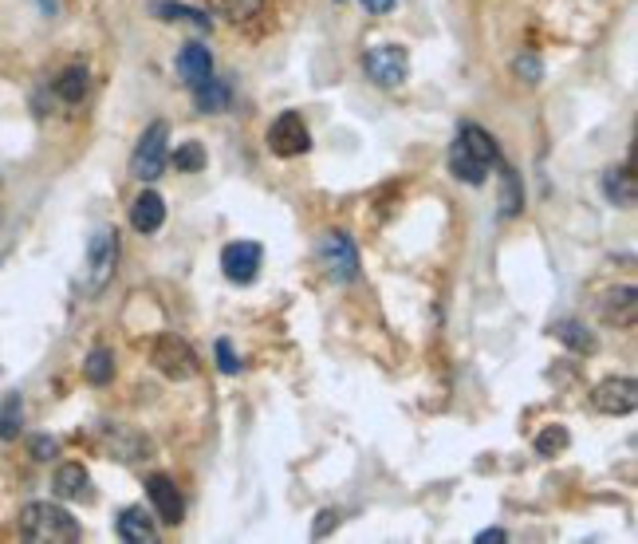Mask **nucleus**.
<instances>
[{"instance_id":"10","label":"nucleus","mask_w":638,"mask_h":544,"mask_svg":"<svg viewBox=\"0 0 638 544\" xmlns=\"http://www.w3.org/2000/svg\"><path fill=\"white\" fill-rule=\"evenodd\" d=\"M146 493H150V501H154V509H158V517H162L166 525H178V521L186 517L182 493H178V485H174V481H170L166 474H150V477H146Z\"/></svg>"},{"instance_id":"21","label":"nucleus","mask_w":638,"mask_h":544,"mask_svg":"<svg viewBox=\"0 0 638 544\" xmlns=\"http://www.w3.org/2000/svg\"><path fill=\"white\" fill-rule=\"evenodd\" d=\"M150 12L158 16V20H186L193 28H209V16L205 12H197L190 4H170V0H154L150 4Z\"/></svg>"},{"instance_id":"16","label":"nucleus","mask_w":638,"mask_h":544,"mask_svg":"<svg viewBox=\"0 0 638 544\" xmlns=\"http://www.w3.org/2000/svg\"><path fill=\"white\" fill-rule=\"evenodd\" d=\"M603 324H611V328L635 324V288H631V284H627V288H615V292L603 300Z\"/></svg>"},{"instance_id":"11","label":"nucleus","mask_w":638,"mask_h":544,"mask_svg":"<svg viewBox=\"0 0 638 544\" xmlns=\"http://www.w3.org/2000/svg\"><path fill=\"white\" fill-rule=\"evenodd\" d=\"M115 529H119V537L127 544H154L158 541V525H154V517L142 509V505H130L119 513V521H115Z\"/></svg>"},{"instance_id":"26","label":"nucleus","mask_w":638,"mask_h":544,"mask_svg":"<svg viewBox=\"0 0 638 544\" xmlns=\"http://www.w3.org/2000/svg\"><path fill=\"white\" fill-rule=\"evenodd\" d=\"M552 332H556L560 340L568 343L572 351H579V355H591V351H595V336H591V332H587L583 324H575V320H564V324H556Z\"/></svg>"},{"instance_id":"3","label":"nucleus","mask_w":638,"mask_h":544,"mask_svg":"<svg viewBox=\"0 0 638 544\" xmlns=\"http://www.w3.org/2000/svg\"><path fill=\"white\" fill-rule=\"evenodd\" d=\"M166 142H170V127L166 123H150V131L138 138L134 158H130V174L138 182H154L166 170V162H170V146Z\"/></svg>"},{"instance_id":"31","label":"nucleus","mask_w":638,"mask_h":544,"mask_svg":"<svg viewBox=\"0 0 638 544\" xmlns=\"http://www.w3.org/2000/svg\"><path fill=\"white\" fill-rule=\"evenodd\" d=\"M217 363L225 375H241V359L233 355V343L229 340H217Z\"/></svg>"},{"instance_id":"35","label":"nucleus","mask_w":638,"mask_h":544,"mask_svg":"<svg viewBox=\"0 0 638 544\" xmlns=\"http://www.w3.org/2000/svg\"><path fill=\"white\" fill-rule=\"evenodd\" d=\"M331 521H335V513H323V517H319V521H316V537H327V525H331Z\"/></svg>"},{"instance_id":"13","label":"nucleus","mask_w":638,"mask_h":544,"mask_svg":"<svg viewBox=\"0 0 638 544\" xmlns=\"http://www.w3.org/2000/svg\"><path fill=\"white\" fill-rule=\"evenodd\" d=\"M107 454H115L119 462H138L150 454V438L142 430H127V426H115L111 438H107Z\"/></svg>"},{"instance_id":"36","label":"nucleus","mask_w":638,"mask_h":544,"mask_svg":"<svg viewBox=\"0 0 638 544\" xmlns=\"http://www.w3.org/2000/svg\"><path fill=\"white\" fill-rule=\"evenodd\" d=\"M44 8H48V12H56V0H44Z\"/></svg>"},{"instance_id":"23","label":"nucleus","mask_w":638,"mask_h":544,"mask_svg":"<svg viewBox=\"0 0 638 544\" xmlns=\"http://www.w3.org/2000/svg\"><path fill=\"white\" fill-rule=\"evenodd\" d=\"M20 426H24V399H20V395H8V399L0 403V438H4V442L20 438Z\"/></svg>"},{"instance_id":"30","label":"nucleus","mask_w":638,"mask_h":544,"mask_svg":"<svg viewBox=\"0 0 638 544\" xmlns=\"http://www.w3.org/2000/svg\"><path fill=\"white\" fill-rule=\"evenodd\" d=\"M28 450H32V458H40V462H48V458H56V454H60V442H56L52 434H32V442H28Z\"/></svg>"},{"instance_id":"22","label":"nucleus","mask_w":638,"mask_h":544,"mask_svg":"<svg viewBox=\"0 0 638 544\" xmlns=\"http://www.w3.org/2000/svg\"><path fill=\"white\" fill-rule=\"evenodd\" d=\"M83 375H87V383H91V387L111 383V375H115V359H111V351H107V347H95V351L87 355V363H83Z\"/></svg>"},{"instance_id":"27","label":"nucleus","mask_w":638,"mask_h":544,"mask_svg":"<svg viewBox=\"0 0 638 544\" xmlns=\"http://www.w3.org/2000/svg\"><path fill=\"white\" fill-rule=\"evenodd\" d=\"M170 162H174V170H182V174H197V170H205V146H201V142H182V146L170 154Z\"/></svg>"},{"instance_id":"2","label":"nucleus","mask_w":638,"mask_h":544,"mask_svg":"<svg viewBox=\"0 0 638 544\" xmlns=\"http://www.w3.org/2000/svg\"><path fill=\"white\" fill-rule=\"evenodd\" d=\"M119 265V233L115 229H95L91 233V245H87V257H83V292L95 296L107 288V280L115 276Z\"/></svg>"},{"instance_id":"17","label":"nucleus","mask_w":638,"mask_h":544,"mask_svg":"<svg viewBox=\"0 0 638 544\" xmlns=\"http://www.w3.org/2000/svg\"><path fill=\"white\" fill-rule=\"evenodd\" d=\"M197 95H193V103H197V111H225L229 103H233V91H229V83H221V79H205V83H197L193 87Z\"/></svg>"},{"instance_id":"8","label":"nucleus","mask_w":638,"mask_h":544,"mask_svg":"<svg viewBox=\"0 0 638 544\" xmlns=\"http://www.w3.org/2000/svg\"><path fill=\"white\" fill-rule=\"evenodd\" d=\"M595 407L603 414H635L638 407V383L631 375H615V379H603L595 387Z\"/></svg>"},{"instance_id":"7","label":"nucleus","mask_w":638,"mask_h":544,"mask_svg":"<svg viewBox=\"0 0 638 544\" xmlns=\"http://www.w3.org/2000/svg\"><path fill=\"white\" fill-rule=\"evenodd\" d=\"M363 71H367L379 87H398V83H406V75H410V56H406V48H398V44H379V48H371V52L363 56Z\"/></svg>"},{"instance_id":"32","label":"nucleus","mask_w":638,"mask_h":544,"mask_svg":"<svg viewBox=\"0 0 638 544\" xmlns=\"http://www.w3.org/2000/svg\"><path fill=\"white\" fill-rule=\"evenodd\" d=\"M516 71H520V75H528L532 83L540 79V64H536V56H520V60H516Z\"/></svg>"},{"instance_id":"4","label":"nucleus","mask_w":638,"mask_h":544,"mask_svg":"<svg viewBox=\"0 0 638 544\" xmlns=\"http://www.w3.org/2000/svg\"><path fill=\"white\" fill-rule=\"evenodd\" d=\"M319 261H323V269H327V276L335 284H351L359 276V249L339 229H331V233L319 237Z\"/></svg>"},{"instance_id":"19","label":"nucleus","mask_w":638,"mask_h":544,"mask_svg":"<svg viewBox=\"0 0 638 544\" xmlns=\"http://www.w3.org/2000/svg\"><path fill=\"white\" fill-rule=\"evenodd\" d=\"M603 186H607V198H611L615 205H635V170H631V166H615V170H607Z\"/></svg>"},{"instance_id":"20","label":"nucleus","mask_w":638,"mask_h":544,"mask_svg":"<svg viewBox=\"0 0 638 544\" xmlns=\"http://www.w3.org/2000/svg\"><path fill=\"white\" fill-rule=\"evenodd\" d=\"M449 170H453V178H461L465 186H485V178H489V166L477 162V158H469V154L457 150V146H453V154H449Z\"/></svg>"},{"instance_id":"25","label":"nucleus","mask_w":638,"mask_h":544,"mask_svg":"<svg viewBox=\"0 0 638 544\" xmlns=\"http://www.w3.org/2000/svg\"><path fill=\"white\" fill-rule=\"evenodd\" d=\"M209 8L217 16H225V20H233V24H245L264 8V0H209Z\"/></svg>"},{"instance_id":"29","label":"nucleus","mask_w":638,"mask_h":544,"mask_svg":"<svg viewBox=\"0 0 638 544\" xmlns=\"http://www.w3.org/2000/svg\"><path fill=\"white\" fill-rule=\"evenodd\" d=\"M501 213H505V217H516V213H520V182H516L512 170L501 174Z\"/></svg>"},{"instance_id":"9","label":"nucleus","mask_w":638,"mask_h":544,"mask_svg":"<svg viewBox=\"0 0 638 544\" xmlns=\"http://www.w3.org/2000/svg\"><path fill=\"white\" fill-rule=\"evenodd\" d=\"M260 245L256 241H233V245H225V253H221V272L229 276V280H237V284H249L256 280V272H260Z\"/></svg>"},{"instance_id":"28","label":"nucleus","mask_w":638,"mask_h":544,"mask_svg":"<svg viewBox=\"0 0 638 544\" xmlns=\"http://www.w3.org/2000/svg\"><path fill=\"white\" fill-rule=\"evenodd\" d=\"M56 95L64 99V103H79L83 95H87V71L83 68H67L60 79H56Z\"/></svg>"},{"instance_id":"15","label":"nucleus","mask_w":638,"mask_h":544,"mask_svg":"<svg viewBox=\"0 0 638 544\" xmlns=\"http://www.w3.org/2000/svg\"><path fill=\"white\" fill-rule=\"evenodd\" d=\"M457 150H465L469 158H477V162H485V166H493V162L501 158L493 135H485V131H481V127H473V123H465V127H461V135H457Z\"/></svg>"},{"instance_id":"5","label":"nucleus","mask_w":638,"mask_h":544,"mask_svg":"<svg viewBox=\"0 0 638 544\" xmlns=\"http://www.w3.org/2000/svg\"><path fill=\"white\" fill-rule=\"evenodd\" d=\"M268 150H272L276 158H300V154L312 150V131H308V123H304L300 111H284V115L272 119V127H268Z\"/></svg>"},{"instance_id":"12","label":"nucleus","mask_w":638,"mask_h":544,"mask_svg":"<svg viewBox=\"0 0 638 544\" xmlns=\"http://www.w3.org/2000/svg\"><path fill=\"white\" fill-rule=\"evenodd\" d=\"M162 221H166V202H162L154 190H142L138 202L130 205V225H134L138 233H158Z\"/></svg>"},{"instance_id":"1","label":"nucleus","mask_w":638,"mask_h":544,"mask_svg":"<svg viewBox=\"0 0 638 544\" xmlns=\"http://www.w3.org/2000/svg\"><path fill=\"white\" fill-rule=\"evenodd\" d=\"M20 537L32 544H75L83 533L67 509L52 505V501H32L20 513Z\"/></svg>"},{"instance_id":"24","label":"nucleus","mask_w":638,"mask_h":544,"mask_svg":"<svg viewBox=\"0 0 638 544\" xmlns=\"http://www.w3.org/2000/svg\"><path fill=\"white\" fill-rule=\"evenodd\" d=\"M568 446H572L568 426H544L540 438H536V454H540V458H560Z\"/></svg>"},{"instance_id":"6","label":"nucleus","mask_w":638,"mask_h":544,"mask_svg":"<svg viewBox=\"0 0 638 544\" xmlns=\"http://www.w3.org/2000/svg\"><path fill=\"white\" fill-rule=\"evenodd\" d=\"M150 359L166 379H193L197 375V355L182 336H158Z\"/></svg>"},{"instance_id":"34","label":"nucleus","mask_w":638,"mask_h":544,"mask_svg":"<svg viewBox=\"0 0 638 544\" xmlns=\"http://www.w3.org/2000/svg\"><path fill=\"white\" fill-rule=\"evenodd\" d=\"M473 541H477V544H489V541L501 544V541H505V529H485V533H477Z\"/></svg>"},{"instance_id":"33","label":"nucleus","mask_w":638,"mask_h":544,"mask_svg":"<svg viewBox=\"0 0 638 544\" xmlns=\"http://www.w3.org/2000/svg\"><path fill=\"white\" fill-rule=\"evenodd\" d=\"M363 4H367V12H375V16H386V12H390V8L398 4V0H363Z\"/></svg>"},{"instance_id":"14","label":"nucleus","mask_w":638,"mask_h":544,"mask_svg":"<svg viewBox=\"0 0 638 544\" xmlns=\"http://www.w3.org/2000/svg\"><path fill=\"white\" fill-rule=\"evenodd\" d=\"M178 75H182L190 87L205 83V79L213 75V56H209V48H205V44H186L182 56H178Z\"/></svg>"},{"instance_id":"18","label":"nucleus","mask_w":638,"mask_h":544,"mask_svg":"<svg viewBox=\"0 0 638 544\" xmlns=\"http://www.w3.org/2000/svg\"><path fill=\"white\" fill-rule=\"evenodd\" d=\"M87 485H91V477H87V470H83L79 462H64V466L56 470V477H52L56 497H83Z\"/></svg>"}]
</instances>
